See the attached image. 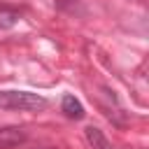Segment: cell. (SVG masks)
Instances as JSON below:
<instances>
[{
	"instance_id": "4",
	"label": "cell",
	"mask_w": 149,
	"mask_h": 149,
	"mask_svg": "<svg viewBox=\"0 0 149 149\" xmlns=\"http://www.w3.org/2000/svg\"><path fill=\"white\" fill-rule=\"evenodd\" d=\"M61 109L65 112V116L68 119H74V121H79V119H84V107H81V102L74 98V95H63V100H61Z\"/></svg>"
},
{
	"instance_id": "5",
	"label": "cell",
	"mask_w": 149,
	"mask_h": 149,
	"mask_svg": "<svg viewBox=\"0 0 149 149\" xmlns=\"http://www.w3.org/2000/svg\"><path fill=\"white\" fill-rule=\"evenodd\" d=\"M14 19H16V14H12V12H0V26H12Z\"/></svg>"
},
{
	"instance_id": "2",
	"label": "cell",
	"mask_w": 149,
	"mask_h": 149,
	"mask_svg": "<svg viewBox=\"0 0 149 149\" xmlns=\"http://www.w3.org/2000/svg\"><path fill=\"white\" fill-rule=\"evenodd\" d=\"M26 142V130L19 126H5L0 128V149H14Z\"/></svg>"
},
{
	"instance_id": "3",
	"label": "cell",
	"mask_w": 149,
	"mask_h": 149,
	"mask_svg": "<svg viewBox=\"0 0 149 149\" xmlns=\"http://www.w3.org/2000/svg\"><path fill=\"white\" fill-rule=\"evenodd\" d=\"M84 137H86V142H88L91 149H114L112 142L102 135V130L95 128V126H86L84 128Z\"/></svg>"
},
{
	"instance_id": "1",
	"label": "cell",
	"mask_w": 149,
	"mask_h": 149,
	"mask_svg": "<svg viewBox=\"0 0 149 149\" xmlns=\"http://www.w3.org/2000/svg\"><path fill=\"white\" fill-rule=\"evenodd\" d=\"M47 100L30 91H0V109L12 112H37L44 109Z\"/></svg>"
}]
</instances>
